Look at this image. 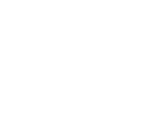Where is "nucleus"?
<instances>
[]
</instances>
